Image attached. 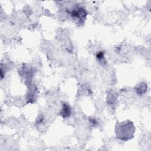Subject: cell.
<instances>
[{"instance_id": "obj_1", "label": "cell", "mask_w": 151, "mask_h": 151, "mask_svg": "<svg viewBox=\"0 0 151 151\" xmlns=\"http://www.w3.org/2000/svg\"><path fill=\"white\" fill-rule=\"evenodd\" d=\"M134 132V127L132 122L125 123L120 124L118 127L117 132V136L122 140H127L130 139L133 135L132 133Z\"/></svg>"}, {"instance_id": "obj_2", "label": "cell", "mask_w": 151, "mask_h": 151, "mask_svg": "<svg viewBox=\"0 0 151 151\" xmlns=\"http://www.w3.org/2000/svg\"><path fill=\"white\" fill-rule=\"evenodd\" d=\"M86 15V13L84 9L82 8H77L74 9L71 12V16L74 18H84Z\"/></svg>"}, {"instance_id": "obj_3", "label": "cell", "mask_w": 151, "mask_h": 151, "mask_svg": "<svg viewBox=\"0 0 151 151\" xmlns=\"http://www.w3.org/2000/svg\"><path fill=\"white\" fill-rule=\"evenodd\" d=\"M71 113V108L69 106L68 104L64 103L63 104L61 111V115L64 117H67L70 116Z\"/></svg>"}, {"instance_id": "obj_4", "label": "cell", "mask_w": 151, "mask_h": 151, "mask_svg": "<svg viewBox=\"0 0 151 151\" xmlns=\"http://www.w3.org/2000/svg\"><path fill=\"white\" fill-rule=\"evenodd\" d=\"M96 57H97V58L98 59L101 60V59L103 58V57H104V53H103V52H99L97 54Z\"/></svg>"}]
</instances>
